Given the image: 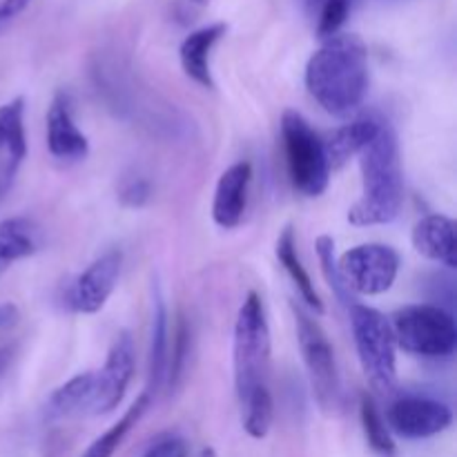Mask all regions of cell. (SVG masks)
Listing matches in <instances>:
<instances>
[{
	"label": "cell",
	"mask_w": 457,
	"mask_h": 457,
	"mask_svg": "<svg viewBox=\"0 0 457 457\" xmlns=\"http://www.w3.org/2000/svg\"><path fill=\"white\" fill-rule=\"evenodd\" d=\"M311 96L333 116H348L369 92V52L360 36L335 34L306 65Z\"/></svg>",
	"instance_id": "obj_1"
},
{
	"label": "cell",
	"mask_w": 457,
	"mask_h": 457,
	"mask_svg": "<svg viewBox=\"0 0 457 457\" xmlns=\"http://www.w3.org/2000/svg\"><path fill=\"white\" fill-rule=\"evenodd\" d=\"M361 196L351 210L353 226H382L395 221L404 201V170L400 141L388 120L379 123L378 134L360 152Z\"/></svg>",
	"instance_id": "obj_2"
},
{
	"label": "cell",
	"mask_w": 457,
	"mask_h": 457,
	"mask_svg": "<svg viewBox=\"0 0 457 457\" xmlns=\"http://www.w3.org/2000/svg\"><path fill=\"white\" fill-rule=\"evenodd\" d=\"M235 386L239 402H244L257 388L268 386V366H270V328H268L266 308L257 293H248L237 312L235 342Z\"/></svg>",
	"instance_id": "obj_3"
},
{
	"label": "cell",
	"mask_w": 457,
	"mask_h": 457,
	"mask_svg": "<svg viewBox=\"0 0 457 457\" xmlns=\"http://www.w3.org/2000/svg\"><path fill=\"white\" fill-rule=\"evenodd\" d=\"M348 315L366 379L379 395H391L397 388V344L391 324L379 311L357 302L348 306Z\"/></svg>",
	"instance_id": "obj_4"
},
{
	"label": "cell",
	"mask_w": 457,
	"mask_h": 457,
	"mask_svg": "<svg viewBox=\"0 0 457 457\" xmlns=\"http://www.w3.org/2000/svg\"><path fill=\"white\" fill-rule=\"evenodd\" d=\"M395 344L411 355L442 360L451 357L457 348V326L451 312L433 303L404 306L391 317Z\"/></svg>",
	"instance_id": "obj_5"
},
{
	"label": "cell",
	"mask_w": 457,
	"mask_h": 457,
	"mask_svg": "<svg viewBox=\"0 0 457 457\" xmlns=\"http://www.w3.org/2000/svg\"><path fill=\"white\" fill-rule=\"evenodd\" d=\"M281 138H284L286 165L295 190L302 192L303 196L324 195L330 181V165L320 134L297 110H284Z\"/></svg>",
	"instance_id": "obj_6"
},
{
	"label": "cell",
	"mask_w": 457,
	"mask_h": 457,
	"mask_svg": "<svg viewBox=\"0 0 457 457\" xmlns=\"http://www.w3.org/2000/svg\"><path fill=\"white\" fill-rule=\"evenodd\" d=\"M293 315L295 326H297L299 351H302V360L306 364L317 404L321 406L324 413H335L342 406V382H339L333 346L321 326L311 315H306L297 303H293Z\"/></svg>",
	"instance_id": "obj_7"
},
{
	"label": "cell",
	"mask_w": 457,
	"mask_h": 457,
	"mask_svg": "<svg viewBox=\"0 0 457 457\" xmlns=\"http://www.w3.org/2000/svg\"><path fill=\"white\" fill-rule=\"evenodd\" d=\"M337 268L351 293L370 297L393 288L400 272V254L391 245L364 244L344 253Z\"/></svg>",
	"instance_id": "obj_8"
},
{
	"label": "cell",
	"mask_w": 457,
	"mask_h": 457,
	"mask_svg": "<svg viewBox=\"0 0 457 457\" xmlns=\"http://www.w3.org/2000/svg\"><path fill=\"white\" fill-rule=\"evenodd\" d=\"M453 424V411L445 402L428 397H402L386 411L388 431L404 440H427L440 436Z\"/></svg>",
	"instance_id": "obj_9"
},
{
	"label": "cell",
	"mask_w": 457,
	"mask_h": 457,
	"mask_svg": "<svg viewBox=\"0 0 457 457\" xmlns=\"http://www.w3.org/2000/svg\"><path fill=\"white\" fill-rule=\"evenodd\" d=\"M134 375V342L129 333L116 335L105 366L94 373V402L89 413L105 415L112 413L123 400Z\"/></svg>",
	"instance_id": "obj_10"
},
{
	"label": "cell",
	"mask_w": 457,
	"mask_h": 457,
	"mask_svg": "<svg viewBox=\"0 0 457 457\" xmlns=\"http://www.w3.org/2000/svg\"><path fill=\"white\" fill-rule=\"evenodd\" d=\"M120 257L119 250H107L105 254L92 262L83 275L71 284L67 303L74 312L80 315H94L107 303V299L114 293L120 275Z\"/></svg>",
	"instance_id": "obj_11"
},
{
	"label": "cell",
	"mask_w": 457,
	"mask_h": 457,
	"mask_svg": "<svg viewBox=\"0 0 457 457\" xmlns=\"http://www.w3.org/2000/svg\"><path fill=\"white\" fill-rule=\"evenodd\" d=\"M27 156L25 134V98L0 105V199L13 186L18 168Z\"/></svg>",
	"instance_id": "obj_12"
},
{
	"label": "cell",
	"mask_w": 457,
	"mask_h": 457,
	"mask_svg": "<svg viewBox=\"0 0 457 457\" xmlns=\"http://www.w3.org/2000/svg\"><path fill=\"white\" fill-rule=\"evenodd\" d=\"M253 181V165L248 161L230 165L219 177L212 201V219L223 230H232L244 219L248 208V190Z\"/></svg>",
	"instance_id": "obj_13"
},
{
	"label": "cell",
	"mask_w": 457,
	"mask_h": 457,
	"mask_svg": "<svg viewBox=\"0 0 457 457\" xmlns=\"http://www.w3.org/2000/svg\"><path fill=\"white\" fill-rule=\"evenodd\" d=\"M47 147L58 161H80L87 156V137L76 128L70 98L62 92L54 96L47 110Z\"/></svg>",
	"instance_id": "obj_14"
},
{
	"label": "cell",
	"mask_w": 457,
	"mask_h": 457,
	"mask_svg": "<svg viewBox=\"0 0 457 457\" xmlns=\"http://www.w3.org/2000/svg\"><path fill=\"white\" fill-rule=\"evenodd\" d=\"M413 248L431 262L445 263L446 268L457 266L455 221L445 214H428L420 219L413 228Z\"/></svg>",
	"instance_id": "obj_15"
},
{
	"label": "cell",
	"mask_w": 457,
	"mask_h": 457,
	"mask_svg": "<svg viewBox=\"0 0 457 457\" xmlns=\"http://www.w3.org/2000/svg\"><path fill=\"white\" fill-rule=\"evenodd\" d=\"M226 29L228 27L223 22H212V25L199 27L192 34H187L181 43L179 58H181L183 71L201 87H214L212 71H210V52L223 38Z\"/></svg>",
	"instance_id": "obj_16"
},
{
	"label": "cell",
	"mask_w": 457,
	"mask_h": 457,
	"mask_svg": "<svg viewBox=\"0 0 457 457\" xmlns=\"http://www.w3.org/2000/svg\"><path fill=\"white\" fill-rule=\"evenodd\" d=\"M379 123H382V119L364 116V119H355L353 123H346L342 125V128L335 129V132L324 141L326 159H328L330 170L342 168L351 156L360 154V152L369 145L370 138L378 134Z\"/></svg>",
	"instance_id": "obj_17"
},
{
	"label": "cell",
	"mask_w": 457,
	"mask_h": 457,
	"mask_svg": "<svg viewBox=\"0 0 457 457\" xmlns=\"http://www.w3.org/2000/svg\"><path fill=\"white\" fill-rule=\"evenodd\" d=\"M40 245V230L25 217L0 221V277L21 259L31 257Z\"/></svg>",
	"instance_id": "obj_18"
},
{
	"label": "cell",
	"mask_w": 457,
	"mask_h": 457,
	"mask_svg": "<svg viewBox=\"0 0 457 457\" xmlns=\"http://www.w3.org/2000/svg\"><path fill=\"white\" fill-rule=\"evenodd\" d=\"M275 253L279 263L284 266V270L288 272V277L293 279V284L297 286L299 295H302V299L306 302V306L311 308L312 312H317V315H324V302H321V297L317 295L315 284H312L311 275L306 272V268H303L302 259H299L297 254V241H295L293 228H286V230L281 232L279 239H277Z\"/></svg>",
	"instance_id": "obj_19"
},
{
	"label": "cell",
	"mask_w": 457,
	"mask_h": 457,
	"mask_svg": "<svg viewBox=\"0 0 457 457\" xmlns=\"http://www.w3.org/2000/svg\"><path fill=\"white\" fill-rule=\"evenodd\" d=\"M94 373H80L52 393L47 404L49 418H70L92 409Z\"/></svg>",
	"instance_id": "obj_20"
},
{
	"label": "cell",
	"mask_w": 457,
	"mask_h": 457,
	"mask_svg": "<svg viewBox=\"0 0 457 457\" xmlns=\"http://www.w3.org/2000/svg\"><path fill=\"white\" fill-rule=\"evenodd\" d=\"M170 353V326L168 308H165L161 290L154 295V315H152V342H150V395L165 382V369H168Z\"/></svg>",
	"instance_id": "obj_21"
},
{
	"label": "cell",
	"mask_w": 457,
	"mask_h": 457,
	"mask_svg": "<svg viewBox=\"0 0 457 457\" xmlns=\"http://www.w3.org/2000/svg\"><path fill=\"white\" fill-rule=\"evenodd\" d=\"M150 400H152L150 393L147 391L141 393V395L134 400V404L125 411L123 418H120L116 424H112V427L107 428L103 436H98L80 457H112L114 455L116 449L123 445L125 436H128V433L132 431L138 422H141V418L145 415V411L150 409Z\"/></svg>",
	"instance_id": "obj_22"
},
{
	"label": "cell",
	"mask_w": 457,
	"mask_h": 457,
	"mask_svg": "<svg viewBox=\"0 0 457 457\" xmlns=\"http://www.w3.org/2000/svg\"><path fill=\"white\" fill-rule=\"evenodd\" d=\"M244 428L250 437L254 440H263L272 427V418H275V402H272L270 388L262 386L257 391L250 393L244 402Z\"/></svg>",
	"instance_id": "obj_23"
},
{
	"label": "cell",
	"mask_w": 457,
	"mask_h": 457,
	"mask_svg": "<svg viewBox=\"0 0 457 457\" xmlns=\"http://www.w3.org/2000/svg\"><path fill=\"white\" fill-rule=\"evenodd\" d=\"M360 418H361V428H364V436L369 440L370 449L378 451L384 457H395V442H393L391 431H388L386 422H384L382 413L375 406V400L364 393L360 397Z\"/></svg>",
	"instance_id": "obj_24"
},
{
	"label": "cell",
	"mask_w": 457,
	"mask_h": 457,
	"mask_svg": "<svg viewBox=\"0 0 457 457\" xmlns=\"http://www.w3.org/2000/svg\"><path fill=\"white\" fill-rule=\"evenodd\" d=\"M315 245H317V257H320V263H321V272H324L330 290L337 295V299L344 303V306H353V303H355V297H353V293L348 290V286L344 284L342 275H339L333 237H328V235L317 237Z\"/></svg>",
	"instance_id": "obj_25"
},
{
	"label": "cell",
	"mask_w": 457,
	"mask_h": 457,
	"mask_svg": "<svg viewBox=\"0 0 457 457\" xmlns=\"http://www.w3.org/2000/svg\"><path fill=\"white\" fill-rule=\"evenodd\" d=\"M187 326L186 321H179L177 333H174V344L168 353V369H165V382L170 386H177L179 378L183 375V364H186V355H187Z\"/></svg>",
	"instance_id": "obj_26"
},
{
	"label": "cell",
	"mask_w": 457,
	"mask_h": 457,
	"mask_svg": "<svg viewBox=\"0 0 457 457\" xmlns=\"http://www.w3.org/2000/svg\"><path fill=\"white\" fill-rule=\"evenodd\" d=\"M143 457H187V445L181 437L168 436L163 440L154 442Z\"/></svg>",
	"instance_id": "obj_27"
},
{
	"label": "cell",
	"mask_w": 457,
	"mask_h": 457,
	"mask_svg": "<svg viewBox=\"0 0 457 457\" xmlns=\"http://www.w3.org/2000/svg\"><path fill=\"white\" fill-rule=\"evenodd\" d=\"M147 196H150V187H147L143 181H138V183H132L129 187H125L120 199H123V204L128 205H141Z\"/></svg>",
	"instance_id": "obj_28"
},
{
	"label": "cell",
	"mask_w": 457,
	"mask_h": 457,
	"mask_svg": "<svg viewBox=\"0 0 457 457\" xmlns=\"http://www.w3.org/2000/svg\"><path fill=\"white\" fill-rule=\"evenodd\" d=\"M31 0H3L0 3V21H12L18 13H22L27 9Z\"/></svg>",
	"instance_id": "obj_29"
},
{
	"label": "cell",
	"mask_w": 457,
	"mask_h": 457,
	"mask_svg": "<svg viewBox=\"0 0 457 457\" xmlns=\"http://www.w3.org/2000/svg\"><path fill=\"white\" fill-rule=\"evenodd\" d=\"M18 308L13 303H0V328H9L16 324Z\"/></svg>",
	"instance_id": "obj_30"
},
{
	"label": "cell",
	"mask_w": 457,
	"mask_h": 457,
	"mask_svg": "<svg viewBox=\"0 0 457 457\" xmlns=\"http://www.w3.org/2000/svg\"><path fill=\"white\" fill-rule=\"evenodd\" d=\"M9 357H12V351H9V348H0V375H3L4 369H7Z\"/></svg>",
	"instance_id": "obj_31"
},
{
	"label": "cell",
	"mask_w": 457,
	"mask_h": 457,
	"mask_svg": "<svg viewBox=\"0 0 457 457\" xmlns=\"http://www.w3.org/2000/svg\"><path fill=\"white\" fill-rule=\"evenodd\" d=\"M320 3H321V0H308V4H311L312 12H317V9H320Z\"/></svg>",
	"instance_id": "obj_32"
},
{
	"label": "cell",
	"mask_w": 457,
	"mask_h": 457,
	"mask_svg": "<svg viewBox=\"0 0 457 457\" xmlns=\"http://www.w3.org/2000/svg\"><path fill=\"white\" fill-rule=\"evenodd\" d=\"M192 3H196V4H205V3H210V0H192Z\"/></svg>",
	"instance_id": "obj_33"
},
{
	"label": "cell",
	"mask_w": 457,
	"mask_h": 457,
	"mask_svg": "<svg viewBox=\"0 0 457 457\" xmlns=\"http://www.w3.org/2000/svg\"><path fill=\"white\" fill-rule=\"evenodd\" d=\"M357 3H360V0H351V7H353V4H357Z\"/></svg>",
	"instance_id": "obj_34"
}]
</instances>
